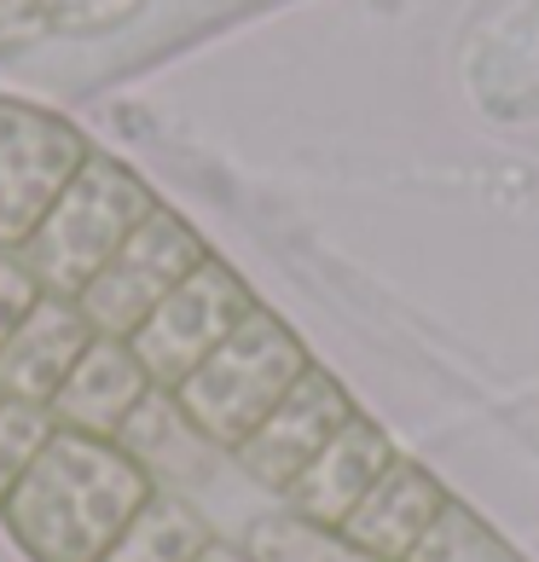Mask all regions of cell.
Here are the masks:
<instances>
[{
    "instance_id": "cell-11",
    "label": "cell",
    "mask_w": 539,
    "mask_h": 562,
    "mask_svg": "<svg viewBox=\"0 0 539 562\" xmlns=\"http://www.w3.org/2000/svg\"><path fill=\"white\" fill-rule=\"evenodd\" d=\"M441 505H447L441 482H435L424 464H412V458H395V464L378 475V487L348 510L343 539L360 546L366 557H378V562H406L418 551V539L429 533V522L441 516Z\"/></svg>"
},
{
    "instance_id": "cell-2",
    "label": "cell",
    "mask_w": 539,
    "mask_h": 562,
    "mask_svg": "<svg viewBox=\"0 0 539 562\" xmlns=\"http://www.w3.org/2000/svg\"><path fill=\"white\" fill-rule=\"evenodd\" d=\"M151 210H157L151 186H145L128 162L93 151L76 169V180L58 192V203L41 215V226L24 238L18 256H24V267L35 273L41 290H53V296H81V290L93 284V273L128 244V233Z\"/></svg>"
},
{
    "instance_id": "cell-20",
    "label": "cell",
    "mask_w": 539,
    "mask_h": 562,
    "mask_svg": "<svg viewBox=\"0 0 539 562\" xmlns=\"http://www.w3.org/2000/svg\"><path fill=\"white\" fill-rule=\"evenodd\" d=\"M198 562H250V551L233 546V539H210V546L198 551Z\"/></svg>"
},
{
    "instance_id": "cell-13",
    "label": "cell",
    "mask_w": 539,
    "mask_h": 562,
    "mask_svg": "<svg viewBox=\"0 0 539 562\" xmlns=\"http://www.w3.org/2000/svg\"><path fill=\"white\" fill-rule=\"evenodd\" d=\"M210 522L198 516V505L186 493H151L145 510L116 533V546L99 562H198V551L210 546Z\"/></svg>"
},
{
    "instance_id": "cell-5",
    "label": "cell",
    "mask_w": 539,
    "mask_h": 562,
    "mask_svg": "<svg viewBox=\"0 0 539 562\" xmlns=\"http://www.w3.org/2000/svg\"><path fill=\"white\" fill-rule=\"evenodd\" d=\"M256 314V296L226 261H203L198 273H186V284H175L157 302V314L134 330V353L151 371L157 389H180L210 353L233 337V330Z\"/></svg>"
},
{
    "instance_id": "cell-17",
    "label": "cell",
    "mask_w": 539,
    "mask_h": 562,
    "mask_svg": "<svg viewBox=\"0 0 539 562\" xmlns=\"http://www.w3.org/2000/svg\"><path fill=\"white\" fill-rule=\"evenodd\" d=\"M35 302H41V284L24 267V256H18V249H0V348H7L12 330L30 319Z\"/></svg>"
},
{
    "instance_id": "cell-1",
    "label": "cell",
    "mask_w": 539,
    "mask_h": 562,
    "mask_svg": "<svg viewBox=\"0 0 539 562\" xmlns=\"http://www.w3.org/2000/svg\"><path fill=\"white\" fill-rule=\"evenodd\" d=\"M151 493V475L116 441L58 429L0 505V522L35 562H99Z\"/></svg>"
},
{
    "instance_id": "cell-10",
    "label": "cell",
    "mask_w": 539,
    "mask_h": 562,
    "mask_svg": "<svg viewBox=\"0 0 539 562\" xmlns=\"http://www.w3.org/2000/svg\"><path fill=\"white\" fill-rule=\"evenodd\" d=\"M151 371L139 366V353L128 337H93L88 353L76 360V371L65 378V389L53 394V418L58 429L93 435V441H116L122 424L134 418V406L151 394Z\"/></svg>"
},
{
    "instance_id": "cell-16",
    "label": "cell",
    "mask_w": 539,
    "mask_h": 562,
    "mask_svg": "<svg viewBox=\"0 0 539 562\" xmlns=\"http://www.w3.org/2000/svg\"><path fill=\"white\" fill-rule=\"evenodd\" d=\"M53 435H58V418H53L47 406L7 401V394H0V505H7L12 487L30 475L35 458L47 452Z\"/></svg>"
},
{
    "instance_id": "cell-18",
    "label": "cell",
    "mask_w": 539,
    "mask_h": 562,
    "mask_svg": "<svg viewBox=\"0 0 539 562\" xmlns=\"http://www.w3.org/2000/svg\"><path fill=\"white\" fill-rule=\"evenodd\" d=\"M139 7L145 0H41L47 30H105V24H122Z\"/></svg>"
},
{
    "instance_id": "cell-6",
    "label": "cell",
    "mask_w": 539,
    "mask_h": 562,
    "mask_svg": "<svg viewBox=\"0 0 539 562\" xmlns=\"http://www.w3.org/2000/svg\"><path fill=\"white\" fill-rule=\"evenodd\" d=\"M88 157L93 145L65 116L24 99H0V249H24Z\"/></svg>"
},
{
    "instance_id": "cell-7",
    "label": "cell",
    "mask_w": 539,
    "mask_h": 562,
    "mask_svg": "<svg viewBox=\"0 0 539 562\" xmlns=\"http://www.w3.org/2000/svg\"><path fill=\"white\" fill-rule=\"evenodd\" d=\"M348 418H355V401H348V389L330 378V371L307 366L302 378H296V389H290L284 401L267 412L261 429H256L233 458H238V470L256 475L261 487L284 493L307 464H314L319 447H325Z\"/></svg>"
},
{
    "instance_id": "cell-12",
    "label": "cell",
    "mask_w": 539,
    "mask_h": 562,
    "mask_svg": "<svg viewBox=\"0 0 539 562\" xmlns=\"http://www.w3.org/2000/svg\"><path fill=\"white\" fill-rule=\"evenodd\" d=\"M116 447L134 458V464L151 475L157 493H175V487H198L215 475V458L226 447H215L210 435L192 424V412L180 406L175 389H151L145 401L134 406V418L122 424Z\"/></svg>"
},
{
    "instance_id": "cell-3",
    "label": "cell",
    "mask_w": 539,
    "mask_h": 562,
    "mask_svg": "<svg viewBox=\"0 0 539 562\" xmlns=\"http://www.w3.org/2000/svg\"><path fill=\"white\" fill-rule=\"evenodd\" d=\"M307 366L314 360H307L296 330H290L284 319H273L267 307H256V314L244 319L175 394H180V406L192 412V424L210 435L215 447L238 452L261 429L267 412L296 389V378Z\"/></svg>"
},
{
    "instance_id": "cell-15",
    "label": "cell",
    "mask_w": 539,
    "mask_h": 562,
    "mask_svg": "<svg viewBox=\"0 0 539 562\" xmlns=\"http://www.w3.org/2000/svg\"><path fill=\"white\" fill-rule=\"evenodd\" d=\"M406 562H523V557H516L470 505L447 498L441 516L429 522V533L418 539V551H412Z\"/></svg>"
},
{
    "instance_id": "cell-8",
    "label": "cell",
    "mask_w": 539,
    "mask_h": 562,
    "mask_svg": "<svg viewBox=\"0 0 539 562\" xmlns=\"http://www.w3.org/2000/svg\"><path fill=\"white\" fill-rule=\"evenodd\" d=\"M395 458H401L395 441H389L366 412H355V418L319 447L314 464L284 487V510H296V516H307V522H319V528H343L348 510L378 487V475L395 464Z\"/></svg>"
},
{
    "instance_id": "cell-9",
    "label": "cell",
    "mask_w": 539,
    "mask_h": 562,
    "mask_svg": "<svg viewBox=\"0 0 539 562\" xmlns=\"http://www.w3.org/2000/svg\"><path fill=\"white\" fill-rule=\"evenodd\" d=\"M99 330L88 325L76 296H53L41 290V302L30 307V319L12 330V342L0 348V394L30 406H53V394L65 389L76 360L88 353Z\"/></svg>"
},
{
    "instance_id": "cell-19",
    "label": "cell",
    "mask_w": 539,
    "mask_h": 562,
    "mask_svg": "<svg viewBox=\"0 0 539 562\" xmlns=\"http://www.w3.org/2000/svg\"><path fill=\"white\" fill-rule=\"evenodd\" d=\"M47 35V12L41 0H0V53L7 47H24V41Z\"/></svg>"
},
{
    "instance_id": "cell-4",
    "label": "cell",
    "mask_w": 539,
    "mask_h": 562,
    "mask_svg": "<svg viewBox=\"0 0 539 562\" xmlns=\"http://www.w3.org/2000/svg\"><path fill=\"white\" fill-rule=\"evenodd\" d=\"M203 261H210V244L198 238V226H186L175 210L157 203L76 302L99 337H134L157 314V302L175 284H186V273H198Z\"/></svg>"
},
{
    "instance_id": "cell-14",
    "label": "cell",
    "mask_w": 539,
    "mask_h": 562,
    "mask_svg": "<svg viewBox=\"0 0 539 562\" xmlns=\"http://www.w3.org/2000/svg\"><path fill=\"white\" fill-rule=\"evenodd\" d=\"M250 562H378L366 557L360 546H348L343 528H319L296 510H279V516H261V522L238 539Z\"/></svg>"
}]
</instances>
